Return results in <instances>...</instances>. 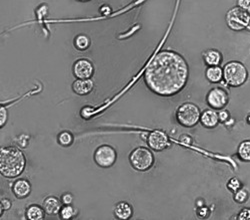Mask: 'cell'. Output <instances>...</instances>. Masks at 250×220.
I'll list each match as a JSON object with an SVG mask.
<instances>
[{
    "mask_svg": "<svg viewBox=\"0 0 250 220\" xmlns=\"http://www.w3.org/2000/svg\"><path fill=\"white\" fill-rule=\"evenodd\" d=\"M249 23L250 15L246 10L239 6L230 9L226 14V24L229 28L234 31H240L247 28Z\"/></svg>",
    "mask_w": 250,
    "mask_h": 220,
    "instance_id": "obj_6",
    "label": "cell"
},
{
    "mask_svg": "<svg viewBox=\"0 0 250 220\" xmlns=\"http://www.w3.org/2000/svg\"><path fill=\"white\" fill-rule=\"evenodd\" d=\"M147 143L148 146L157 152L163 151L170 145L169 138L165 132L161 130H155L152 131L147 138Z\"/></svg>",
    "mask_w": 250,
    "mask_h": 220,
    "instance_id": "obj_9",
    "label": "cell"
},
{
    "mask_svg": "<svg viewBox=\"0 0 250 220\" xmlns=\"http://www.w3.org/2000/svg\"><path fill=\"white\" fill-rule=\"evenodd\" d=\"M223 77L227 85L230 87L242 86L248 77V73L244 65L240 62H229L223 68Z\"/></svg>",
    "mask_w": 250,
    "mask_h": 220,
    "instance_id": "obj_3",
    "label": "cell"
},
{
    "mask_svg": "<svg viewBox=\"0 0 250 220\" xmlns=\"http://www.w3.org/2000/svg\"><path fill=\"white\" fill-rule=\"evenodd\" d=\"M239 220H250V208H244L238 214Z\"/></svg>",
    "mask_w": 250,
    "mask_h": 220,
    "instance_id": "obj_27",
    "label": "cell"
},
{
    "mask_svg": "<svg viewBox=\"0 0 250 220\" xmlns=\"http://www.w3.org/2000/svg\"><path fill=\"white\" fill-rule=\"evenodd\" d=\"M200 110L192 103H185L181 105L176 112L178 123L186 128H192L200 121Z\"/></svg>",
    "mask_w": 250,
    "mask_h": 220,
    "instance_id": "obj_5",
    "label": "cell"
},
{
    "mask_svg": "<svg viewBox=\"0 0 250 220\" xmlns=\"http://www.w3.org/2000/svg\"><path fill=\"white\" fill-rule=\"evenodd\" d=\"M129 162L137 171H147L154 164V155L147 148L138 147L130 153Z\"/></svg>",
    "mask_w": 250,
    "mask_h": 220,
    "instance_id": "obj_4",
    "label": "cell"
},
{
    "mask_svg": "<svg viewBox=\"0 0 250 220\" xmlns=\"http://www.w3.org/2000/svg\"><path fill=\"white\" fill-rule=\"evenodd\" d=\"M90 38L85 35V34H79L75 37L74 39V47L76 49L82 51V50H86L90 47Z\"/></svg>",
    "mask_w": 250,
    "mask_h": 220,
    "instance_id": "obj_19",
    "label": "cell"
},
{
    "mask_svg": "<svg viewBox=\"0 0 250 220\" xmlns=\"http://www.w3.org/2000/svg\"><path fill=\"white\" fill-rule=\"evenodd\" d=\"M116 150L110 145H101L94 152V161L102 168H109L116 162Z\"/></svg>",
    "mask_w": 250,
    "mask_h": 220,
    "instance_id": "obj_7",
    "label": "cell"
},
{
    "mask_svg": "<svg viewBox=\"0 0 250 220\" xmlns=\"http://www.w3.org/2000/svg\"><path fill=\"white\" fill-rule=\"evenodd\" d=\"M57 141H58L59 145H61L62 147H69L72 145V143L74 141V137L70 132L63 131L58 135Z\"/></svg>",
    "mask_w": 250,
    "mask_h": 220,
    "instance_id": "obj_21",
    "label": "cell"
},
{
    "mask_svg": "<svg viewBox=\"0 0 250 220\" xmlns=\"http://www.w3.org/2000/svg\"><path fill=\"white\" fill-rule=\"evenodd\" d=\"M94 84L90 78L87 79H81L77 78L76 81L72 84V90L75 94L79 96H86L93 91Z\"/></svg>",
    "mask_w": 250,
    "mask_h": 220,
    "instance_id": "obj_12",
    "label": "cell"
},
{
    "mask_svg": "<svg viewBox=\"0 0 250 220\" xmlns=\"http://www.w3.org/2000/svg\"><path fill=\"white\" fill-rule=\"evenodd\" d=\"M218 117H219V121L220 122H226V120L229 118V114H228L227 111H221L218 114Z\"/></svg>",
    "mask_w": 250,
    "mask_h": 220,
    "instance_id": "obj_30",
    "label": "cell"
},
{
    "mask_svg": "<svg viewBox=\"0 0 250 220\" xmlns=\"http://www.w3.org/2000/svg\"><path fill=\"white\" fill-rule=\"evenodd\" d=\"M205 75L210 83H219L223 77V70L219 66L208 67Z\"/></svg>",
    "mask_w": 250,
    "mask_h": 220,
    "instance_id": "obj_17",
    "label": "cell"
},
{
    "mask_svg": "<svg viewBox=\"0 0 250 220\" xmlns=\"http://www.w3.org/2000/svg\"><path fill=\"white\" fill-rule=\"evenodd\" d=\"M237 154L242 161L250 162V140H246L239 145Z\"/></svg>",
    "mask_w": 250,
    "mask_h": 220,
    "instance_id": "obj_20",
    "label": "cell"
},
{
    "mask_svg": "<svg viewBox=\"0 0 250 220\" xmlns=\"http://www.w3.org/2000/svg\"><path fill=\"white\" fill-rule=\"evenodd\" d=\"M238 6L246 11H250V0H238Z\"/></svg>",
    "mask_w": 250,
    "mask_h": 220,
    "instance_id": "obj_28",
    "label": "cell"
},
{
    "mask_svg": "<svg viewBox=\"0 0 250 220\" xmlns=\"http://www.w3.org/2000/svg\"><path fill=\"white\" fill-rule=\"evenodd\" d=\"M26 166L24 154L17 148L5 147L0 152V172L5 178L21 175Z\"/></svg>",
    "mask_w": 250,
    "mask_h": 220,
    "instance_id": "obj_2",
    "label": "cell"
},
{
    "mask_svg": "<svg viewBox=\"0 0 250 220\" xmlns=\"http://www.w3.org/2000/svg\"><path fill=\"white\" fill-rule=\"evenodd\" d=\"M60 200H61V202L63 203L64 205H70L73 202L74 197H73V195L71 193H64L63 195L61 196Z\"/></svg>",
    "mask_w": 250,
    "mask_h": 220,
    "instance_id": "obj_25",
    "label": "cell"
},
{
    "mask_svg": "<svg viewBox=\"0 0 250 220\" xmlns=\"http://www.w3.org/2000/svg\"><path fill=\"white\" fill-rule=\"evenodd\" d=\"M7 117H8V114H7V111L4 107H1V109H0V126H4L6 121H7Z\"/></svg>",
    "mask_w": 250,
    "mask_h": 220,
    "instance_id": "obj_26",
    "label": "cell"
},
{
    "mask_svg": "<svg viewBox=\"0 0 250 220\" xmlns=\"http://www.w3.org/2000/svg\"><path fill=\"white\" fill-rule=\"evenodd\" d=\"M203 59H204V63L209 67L219 66L222 62V55L220 51L216 49H208L204 52Z\"/></svg>",
    "mask_w": 250,
    "mask_h": 220,
    "instance_id": "obj_16",
    "label": "cell"
},
{
    "mask_svg": "<svg viewBox=\"0 0 250 220\" xmlns=\"http://www.w3.org/2000/svg\"><path fill=\"white\" fill-rule=\"evenodd\" d=\"M218 114L213 110H205L200 116V123L207 129H213L219 123Z\"/></svg>",
    "mask_w": 250,
    "mask_h": 220,
    "instance_id": "obj_13",
    "label": "cell"
},
{
    "mask_svg": "<svg viewBox=\"0 0 250 220\" xmlns=\"http://www.w3.org/2000/svg\"><path fill=\"white\" fill-rule=\"evenodd\" d=\"M76 1H79V2H87V1H90V0H76Z\"/></svg>",
    "mask_w": 250,
    "mask_h": 220,
    "instance_id": "obj_31",
    "label": "cell"
},
{
    "mask_svg": "<svg viewBox=\"0 0 250 220\" xmlns=\"http://www.w3.org/2000/svg\"><path fill=\"white\" fill-rule=\"evenodd\" d=\"M10 207H11V201L9 199L4 198V199L1 200V209L8 210Z\"/></svg>",
    "mask_w": 250,
    "mask_h": 220,
    "instance_id": "obj_29",
    "label": "cell"
},
{
    "mask_svg": "<svg viewBox=\"0 0 250 220\" xmlns=\"http://www.w3.org/2000/svg\"><path fill=\"white\" fill-rule=\"evenodd\" d=\"M227 187L229 190H231L232 192H235L237 191L238 189H240L241 187V184H240V181L237 179V178H232L228 181L227 183Z\"/></svg>",
    "mask_w": 250,
    "mask_h": 220,
    "instance_id": "obj_24",
    "label": "cell"
},
{
    "mask_svg": "<svg viewBox=\"0 0 250 220\" xmlns=\"http://www.w3.org/2000/svg\"><path fill=\"white\" fill-rule=\"evenodd\" d=\"M61 200H59L55 196H48L43 202V208L45 213L49 215H56L59 214L61 210Z\"/></svg>",
    "mask_w": 250,
    "mask_h": 220,
    "instance_id": "obj_14",
    "label": "cell"
},
{
    "mask_svg": "<svg viewBox=\"0 0 250 220\" xmlns=\"http://www.w3.org/2000/svg\"><path fill=\"white\" fill-rule=\"evenodd\" d=\"M94 73V67L92 63L86 58H80L73 65V74L77 78L87 79L91 78Z\"/></svg>",
    "mask_w": 250,
    "mask_h": 220,
    "instance_id": "obj_10",
    "label": "cell"
},
{
    "mask_svg": "<svg viewBox=\"0 0 250 220\" xmlns=\"http://www.w3.org/2000/svg\"><path fill=\"white\" fill-rule=\"evenodd\" d=\"M133 209L128 202H119L114 207V215L118 219H129L132 216Z\"/></svg>",
    "mask_w": 250,
    "mask_h": 220,
    "instance_id": "obj_15",
    "label": "cell"
},
{
    "mask_svg": "<svg viewBox=\"0 0 250 220\" xmlns=\"http://www.w3.org/2000/svg\"><path fill=\"white\" fill-rule=\"evenodd\" d=\"M206 102L212 109L221 110L228 103V94L221 88H213L208 92Z\"/></svg>",
    "mask_w": 250,
    "mask_h": 220,
    "instance_id": "obj_8",
    "label": "cell"
},
{
    "mask_svg": "<svg viewBox=\"0 0 250 220\" xmlns=\"http://www.w3.org/2000/svg\"><path fill=\"white\" fill-rule=\"evenodd\" d=\"M12 191L17 198L23 199L29 196L31 192V185L26 179H18L13 184Z\"/></svg>",
    "mask_w": 250,
    "mask_h": 220,
    "instance_id": "obj_11",
    "label": "cell"
},
{
    "mask_svg": "<svg viewBox=\"0 0 250 220\" xmlns=\"http://www.w3.org/2000/svg\"><path fill=\"white\" fill-rule=\"evenodd\" d=\"M189 69L182 55L173 50L158 52L144 73L147 88L160 97H172L180 93L188 81Z\"/></svg>",
    "mask_w": 250,
    "mask_h": 220,
    "instance_id": "obj_1",
    "label": "cell"
},
{
    "mask_svg": "<svg viewBox=\"0 0 250 220\" xmlns=\"http://www.w3.org/2000/svg\"><path fill=\"white\" fill-rule=\"evenodd\" d=\"M247 123L250 125V114L247 116Z\"/></svg>",
    "mask_w": 250,
    "mask_h": 220,
    "instance_id": "obj_32",
    "label": "cell"
},
{
    "mask_svg": "<svg viewBox=\"0 0 250 220\" xmlns=\"http://www.w3.org/2000/svg\"><path fill=\"white\" fill-rule=\"evenodd\" d=\"M248 199V192L244 189H238L235 191L234 194V200L237 203H244Z\"/></svg>",
    "mask_w": 250,
    "mask_h": 220,
    "instance_id": "obj_23",
    "label": "cell"
},
{
    "mask_svg": "<svg viewBox=\"0 0 250 220\" xmlns=\"http://www.w3.org/2000/svg\"><path fill=\"white\" fill-rule=\"evenodd\" d=\"M76 209L70 205H64L61 207V210L59 212V216L61 219H72L76 216Z\"/></svg>",
    "mask_w": 250,
    "mask_h": 220,
    "instance_id": "obj_22",
    "label": "cell"
},
{
    "mask_svg": "<svg viewBox=\"0 0 250 220\" xmlns=\"http://www.w3.org/2000/svg\"><path fill=\"white\" fill-rule=\"evenodd\" d=\"M44 208L33 204L26 209V218L29 220H41L44 218Z\"/></svg>",
    "mask_w": 250,
    "mask_h": 220,
    "instance_id": "obj_18",
    "label": "cell"
}]
</instances>
